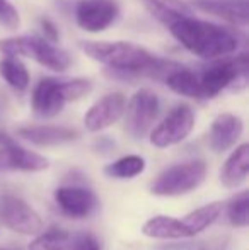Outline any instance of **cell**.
<instances>
[{
  "label": "cell",
  "mask_w": 249,
  "mask_h": 250,
  "mask_svg": "<svg viewBox=\"0 0 249 250\" xmlns=\"http://www.w3.org/2000/svg\"><path fill=\"white\" fill-rule=\"evenodd\" d=\"M82 51L91 60L101 63L114 73L125 77H150L166 79L180 63L162 60L145 48L128 41H82Z\"/></svg>",
  "instance_id": "6da1fadb"
},
{
  "label": "cell",
  "mask_w": 249,
  "mask_h": 250,
  "mask_svg": "<svg viewBox=\"0 0 249 250\" xmlns=\"http://www.w3.org/2000/svg\"><path fill=\"white\" fill-rule=\"evenodd\" d=\"M174 40L191 55L202 60H220L234 55L241 46V34L230 27L183 16L167 26Z\"/></svg>",
  "instance_id": "7a4b0ae2"
},
{
  "label": "cell",
  "mask_w": 249,
  "mask_h": 250,
  "mask_svg": "<svg viewBox=\"0 0 249 250\" xmlns=\"http://www.w3.org/2000/svg\"><path fill=\"white\" fill-rule=\"evenodd\" d=\"M0 55L26 56L53 72H65L72 63L70 55L63 48L41 36H12L0 40Z\"/></svg>",
  "instance_id": "3957f363"
},
{
  "label": "cell",
  "mask_w": 249,
  "mask_h": 250,
  "mask_svg": "<svg viewBox=\"0 0 249 250\" xmlns=\"http://www.w3.org/2000/svg\"><path fill=\"white\" fill-rule=\"evenodd\" d=\"M206 177V162L202 158L180 162L164 168L150 184V192L159 198H178L193 192Z\"/></svg>",
  "instance_id": "277c9868"
},
{
  "label": "cell",
  "mask_w": 249,
  "mask_h": 250,
  "mask_svg": "<svg viewBox=\"0 0 249 250\" xmlns=\"http://www.w3.org/2000/svg\"><path fill=\"white\" fill-rule=\"evenodd\" d=\"M246 75H248V55L234 56L220 62L213 63L212 66L205 70L200 75V85L205 99H213L220 96L224 90L232 89L236 83H241V87L246 85Z\"/></svg>",
  "instance_id": "5b68a950"
},
{
  "label": "cell",
  "mask_w": 249,
  "mask_h": 250,
  "mask_svg": "<svg viewBox=\"0 0 249 250\" xmlns=\"http://www.w3.org/2000/svg\"><path fill=\"white\" fill-rule=\"evenodd\" d=\"M196 123V114L189 104H178L166 114V118L154 126L149 133L150 145L156 148H171L180 145L191 135Z\"/></svg>",
  "instance_id": "8992f818"
},
{
  "label": "cell",
  "mask_w": 249,
  "mask_h": 250,
  "mask_svg": "<svg viewBox=\"0 0 249 250\" xmlns=\"http://www.w3.org/2000/svg\"><path fill=\"white\" fill-rule=\"evenodd\" d=\"M160 114V99L150 89H140L125 105V129L132 138L142 140L154 128Z\"/></svg>",
  "instance_id": "52a82bcc"
},
{
  "label": "cell",
  "mask_w": 249,
  "mask_h": 250,
  "mask_svg": "<svg viewBox=\"0 0 249 250\" xmlns=\"http://www.w3.org/2000/svg\"><path fill=\"white\" fill-rule=\"evenodd\" d=\"M0 221L5 228L19 235H36L45 228L36 209L14 194L0 196Z\"/></svg>",
  "instance_id": "ba28073f"
},
{
  "label": "cell",
  "mask_w": 249,
  "mask_h": 250,
  "mask_svg": "<svg viewBox=\"0 0 249 250\" xmlns=\"http://www.w3.org/2000/svg\"><path fill=\"white\" fill-rule=\"evenodd\" d=\"M75 22L86 33H103L116 22L120 7L116 0H79L75 5Z\"/></svg>",
  "instance_id": "9c48e42d"
},
{
  "label": "cell",
  "mask_w": 249,
  "mask_h": 250,
  "mask_svg": "<svg viewBox=\"0 0 249 250\" xmlns=\"http://www.w3.org/2000/svg\"><path fill=\"white\" fill-rule=\"evenodd\" d=\"M68 102L65 92V79L45 77L34 85L31 94V107L36 118L51 119L63 111Z\"/></svg>",
  "instance_id": "30bf717a"
},
{
  "label": "cell",
  "mask_w": 249,
  "mask_h": 250,
  "mask_svg": "<svg viewBox=\"0 0 249 250\" xmlns=\"http://www.w3.org/2000/svg\"><path fill=\"white\" fill-rule=\"evenodd\" d=\"M55 203L62 214L72 220H84L89 218L94 211L97 209V199L96 192L91 191L89 188L82 186H62L55 191Z\"/></svg>",
  "instance_id": "8fae6325"
},
{
  "label": "cell",
  "mask_w": 249,
  "mask_h": 250,
  "mask_svg": "<svg viewBox=\"0 0 249 250\" xmlns=\"http://www.w3.org/2000/svg\"><path fill=\"white\" fill-rule=\"evenodd\" d=\"M126 97L121 92H110L97 99L84 114V126L87 131L99 133L113 126L123 118Z\"/></svg>",
  "instance_id": "7c38bea8"
},
{
  "label": "cell",
  "mask_w": 249,
  "mask_h": 250,
  "mask_svg": "<svg viewBox=\"0 0 249 250\" xmlns=\"http://www.w3.org/2000/svg\"><path fill=\"white\" fill-rule=\"evenodd\" d=\"M50 167V162L38 151H33L10 140L0 146V170L43 172Z\"/></svg>",
  "instance_id": "4fadbf2b"
},
{
  "label": "cell",
  "mask_w": 249,
  "mask_h": 250,
  "mask_svg": "<svg viewBox=\"0 0 249 250\" xmlns=\"http://www.w3.org/2000/svg\"><path fill=\"white\" fill-rule=\"evenodd\" d=\"M244 131V121L234 112H222L212 121L208 129V146L215 153H224L236 146Z\"/></svg>",
  "instance_id": "5bb4252c"
},
{
  "label": "cell",
  "mask_w": 249,
  "mask_h": 250,
  "mask_svg": "<svg viewBox=\"0 0 249 250\" xmlns=\"http://www.w3.org/2000/svg\"><path fill=\"white\" fill-rule=\"evenodd\" d=\"M17 136L36 146H58L79 140L80 133L73 128H67V126L40 125L19 128L17 129Z\"/></svg>",
  "instance_id": "9a60e30c"
},
{
  "label": "cell",
  "mask_w": 249,
  "mask_h": 250,
  "mask_svg": "<svg viewBox=\"0 0 249 250\" xmlns=\"http://www.w3.org/2000/svg\"><path fill=\"white\" fill-rule=\"evenodd\" d=\"M193 5L202 12L224 19L236 26H248V0H193Z\"/></svg>",
  "instance_id": "2e32d148"
},
{
  "label": "cell",
  "mask_w": 249,
  "mask_h": 250,
  "mask_svg": "<svg viewBox=\"0 0 249 250\" xmlns=\"http://www.w3.org/2000/svg\"><path fill=\"white\" fill-rule=\"evenodd\" d=\"M142 233L149 238L156 240H184V238H193L191 231L186 227L183 220H178L173 216H152L143 223Z\"/></svg>",
  "instance_id": "e0dca14e"
},
{
  "label": "cell",
  "mask_w": 249,
  "mask_h": 250,
  "mask_svg": "<svg viewBox=\"0 0 249 250\" xmlns=\"http://www.w3.org/2000/svg\"><path fill=\"white\" fill-rule=\"evenodd\" d=\"M249 174V145L236 146V150L229 155L226 162H224L222 168H220V182L224 188L234 189L239 188L246 182Z\"/></svg>",
  "instance_id": "ac0fdd59"
},
{
  "label": "cell",
  "mask_w": 249,
  "mask_h": 250,
  "mask_svg": "<svg viewBox=\"0 0 249 250\" xmlns=\"http://www.w3.org/2000/svg\"><path fill=\"white\" fill-rule=\"evenodd\" d=\"M164 82L178 96L188 97V99H205L202 92V85H200V75H196L195 72H191L183 65L174 68L164 79Z\"/></svg>",
  "instance_id": "d6986e66"
},
{
  "label": "cell",
  "mask_w": 249,
  "mask_h": 250,
  "mask_svg": "<svg viewBox=\"0 0 249 250\" xmlns=\"http://www.w3.org/2000/svg\"><path fill=\"white\" fill-rule=\"evenodd\" d=\"M0 79L16 92H24L31 82L29 72L19 56H2V60H0Z\"/></svg>",
  "instance_id": "ffe728a7"
},
{
  "label": "cell",
  "mask_w": 249,
  "mask_h": 250,
  "mask_svg": "<svg viewBox=\"0 0 249 250\" xmlns=\"http://www.w3.org/2000/svg\"><path fill=\"white\" fill-rule=\"evenodd\" d=\"M147 10L154 19L162 22L164 26H169L176 19L183 16H191V7L181 0H143Z\"/></svg>",
  "instance_id": "44dd1931"
},
{
  "label": "cell",
  "mask_w": 249,
  "mask_h": 250,
  "mask_svg": "<svg viewBox=\"0 0 249 250\" xmlns=\"http://www.w3.org/2000/svg\"><path fill=\"white\" fill-rule=\"evenodd\" d=\"M222 211H224V203L213 201V203L203 204V206L193 209L191 213L183 218V221L186 223V227L189 228L193 237H196V235H200L202 231H205L208 227H212L220 218Z\"/></svg>",
  "instance_id": "7402d4cb"
},
{
  "label": "cell",
  "mask_w": 249,
  "mask_h": 250,
  "mask_svg": "<svg viewBox=\"0 0 249 250\" xmlns=\"http://www.w3.org/2000/svg\"><path fill=\"white\" fill-rule=\"evenodd\" d=\"M147 162L142 155H125L104 165L103 172L111 179H133L145 172Z\"/></svg>",
  "instance_id": "603a6c76"
},
{
  "label": "cell",
  "mask_w": 249,
  "mask_h": 250,
  "mask_svg": "<svg viewBox=\"0 0 249 250\" xmlns=\"http://www.w3.org/2000/svg\"><path fill=\"white\" fill-rule=\"evenodd\" d=\"M70 245V233L58 227L41 230L29 242L27 250H67Z\"/></svg>",
  "instance_id": "cb8c5ba5"
},
{
  "label": "cell",
  "mask_w": 249,
  "mask_h": 250,
  "mask_svg": "<svg viewBox=\"0 0 249 250\" xmlns=\"http://www.w3.org/2000/svg\"><path fill=\"white\" fill-rule=\"evenodd\" d=\"M227 220L232 227L246 228L249 223V192L248 189L236 194L227 204Z\"/></svg>",
  "instance_id": "d4e9b609"
},
{
  "label": "cell",
  "mask_w": 249,
  "mask_h": 250,
  "mask_svg": "<svg viewBox=\"0 0 249 250\" xmlns=\"http://www.w3.org/2000/svg\"><path fill=\"white\" fill-rule=\"evenodd\" d=\"M0 24L10 31L21 26L19 12L9 0H0Z\"/></svg>",
  "instance_id": "484cf974"
},
{
  "label": "cell",
  "mask_w": 249,
  "mask_h": 250,
  "mask_svg": "<svg viewBox=\"0 0 249 250\" xmlns=\"http://www.w3.org/2000/svg\"><path fill=\"white\" fill-rule=\"evenodd\" d=\"M72 250H101L99 240L92 233H79L70 240Z\"/></svg>",
  "instance_id": "4316f807"
},
{
  "label": "cell",
  "mask_w": 249,
  "mask_h": 250,
  "mask_svg": "<svg viewBox=\"0 0 249 250\" xmlns=\"http://www.w3.org/2000/svg\"><path fill=\"white\" fill-rule=\"evenodd\" d=\"M40 29H41V33H43L41 38H45L46 41H50V43H58V41H60V31L55 26L53 21L43 17V19L40 21Z\"/></svg>",
  "instance_id": "83f0119b"
},
{
  "label": "cell",
  "mask_w": 249,
  "mask_h": 250,
  "mask_svg": "<svg viewBox=\"0 0 249 250\" xmlns=\"http://www.w3.org/2000/svg\"><path fill=\"white\" fill-rule=\"evenodd\" d=\"M191 249V245L189 244H176V245H160V247H157L156 250H189Z\"/></svg>",
  "instance_id": "f1b7e54d"
},
{
  "label": "cell",
  "mask_w": 249,
  "mask_h": 250,
  "mask_svg": "<svg viewBox=\"0 0 249 250\" xmlns=\"http://www.w3.org/2000/svg\"><path fill=\"white\" fill-rule=\"evenodd\" d=\"M10 140H12V138H10V136L7 135V133L0 131V146L5 145V143H7V142H10Z\"/></svg>",
  "instance_id": "f546056e"
},
{
  "label": "cell",
  "mask_w": 249,
  "mask_h": 250,
  "mask_svg": "<svg viewBox=\"0 0 249 250\" xmlns=\"http://www.w3.org/2000/svg\"><path fill=\"white\" fill-rule=\"evenodd\" d=\"M0 250H19V249H2L0 247Z\"/></svg>",
  "instance_id": "4dcf8cb0"
}]
</instances>
